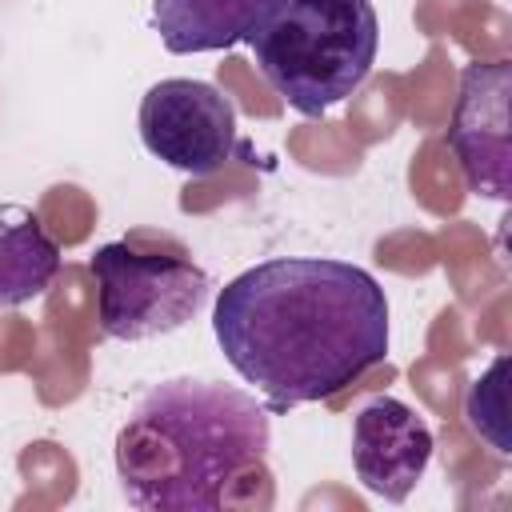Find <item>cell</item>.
Wrapping results in <instances>:
<instances>
[{
	"instance_id": "cell-4",
	"label": "cell",
	"mask_w": 512,
	"mask_h": 512,
	"mask_svg": "<svg viewBox=\"0 0 512 512\" xmlns=\"http://www.w3.org/2000/svg\"><path fill=\"white\" fill-rule=\"evenodd\" d=\"M96 320L112 340H152L184 328L208 300V272L180 252H140L124 240L96 248Z\"/></svg>"
},
{
	"instance_id": "cell-10",
	"label": "cell",
	"mask_w": 512,
	"mask_h": 512,
	"mask_svg": "<svg viewBox=\"0 0 512 512\" xmlns=\"http://www.w3.org/2000/svg\"><path fill=\"white\" fill-rule=\"evenodd\" d=\"M504 376H508V356H496L480 380H472L464 396V416L480 440H488L500 456L512 452L508 440V396H504Z\"/></svg>"
},
{
	"instance_id": "cell-8",
	"label": "cell",
	"mask_w": 512,
	"mask_h": 512,
	"mask_svg": "<svg viewBox=\"0 0 512 512\" xmlns=\"http://www.w3.org/2000/svg\"><path fill=\"white\" fill-rule=\"evenodd\" d=\"M268 0H152V28L172 56L220 52L248 36Z\"/></svg>"
},
{
	"instance_id": "cell-1",
	"label": "cell",
	"mask_w": 512,
	"mask_h": 512,
	"mask_svg": "<svg viewBox=\"0 0 512 512\" xmlns=\"http://www.w3.org/2000/svg\"><path fill=\"white\" fill-rule=\"evenodd\" d=\"M212 332L268 412H288L388 356V300L376 276L348 260L280 256L220 288Z\"/></svg>"
},
{
	"instance_id": "cell-6",
	"label": "cell",
	"mask_w": 512,
	"mask_h": 512,
	"mask_svg": "<svg viewBox=\"0 0 512 512\" xmlns=\"http://www.w3.org/2000/svg\"><path fill=\"white\" fill-rule=\"evenodd\" d=\"M512 64H468L460 72L448 144L464 172L468 192L508 200L512 196Z\"/></svg>"
},
{
	"instance_id": "cell-7",
	"label": "cell",
	"mask_w": 512,
	"mask_h": 512,
	"mask_svg": "<svg viewBox=\"0 0 512 512\" xmlns=\"http://www.w3.org/2000/svg\"><path fill=\"white\" fill-rule=\"evenodd\" d=\"M432 460V428L416 416L404 400L372 396L352 420V468L356 480L388 500L400 504L420 484Z\"/></svg>"
},
{
	"instance_id": "cell-5",
	"label": "cell",
	"mask_w": 512,
	"mask_h": 512,
	"mask_svg": "<svg viewBox=\"0 0 512 512\" xmlns=\"http://www.w3.org/2000/svg\"><path fill=\"white\" fill-rule=\"evenodd\" d=\"M136 124L144 148L188 176H212L236 152V104L204 80L172 76L152 84Z\"/></svg>"
},
{
	"instance_id": "cell-3",
	"label": "cell",
	"mask_w": 512,
	"mask_h": 512,
	"mask_svg": "<svg viewBox=\"0 0 512 512\" xmlns=\"http://www.w3.org/2000/svg\"><path fill=\"white\" fill-rule=\"evenodd\" d=\"M244 40L276 96L320 116L368 80L380 20L372 0H268Z\"/></svg>"
},
{
	"instance_id": "cell-2",
	"label": "cell",
	"mask_w": 512,
	"mask_h": 512,
	"mask_svg": "<svg viewBox=\"0 0 512 512\" xmlns=\"http://www.w3.org/2000/svg\"><path fill=\"white\" fill-rule=\"evenodd\" d=\"M268 412L252 392L176 376L148 388L116 432L124 500L144 512H216L224 488L264 460Z\"/></svg>"
},
{
	"instance_id": "cell-9",
	"label": "cell",
	"mask_w": 512,
	"mask_h": 512,
	"mask_svg": "<svg viewBox=\"0 0 512 512\" xmlns=\"http://www.w3.org/2000/svg\"><path fill=\"white\" fill-rule=\"evenodd\" d=\"M60 272V244L44 220L12 200H0V308L28 304Z\"/></svg>"
}]
</instances>
